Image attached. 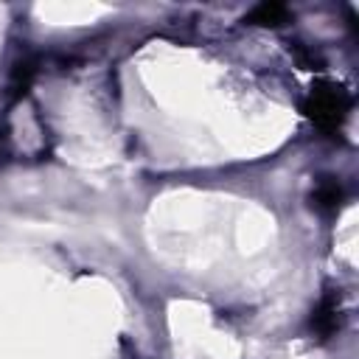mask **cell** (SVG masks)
Returning a JSON list of instances; mask_svg holds the SVG:
<instances>
[{
  "mask_svg": "<svg viewBox=\"0 0 359 359\" xmlns=\"http://www.w3.org/2000/svg\"><path fill=\"white\" fill-rule=\"evenodd\" d=\"M292 20V11L283 3H261L252 11L244 14V22L250 25H266V28H280Z\"/></svg>",
  "mask_w": 359,
  "mask_h": 359,
  "instance_id": "obj_4",
  "label": "cell"
},
{
  "mask_svg": "<svg viewBox=\"0 0 359 359\" xmlns=\"http://www.w3.org/2000/svg\"><path fill=\"white\" fill-rule=\"evenodd\" d=\"M351 93L342 84L334 81H320L311 87V93L303 101V115L325 135H337L351 112Z\"/></svg>",
  "mask_w": 359,
  "mask_h": 359,
  "instance_id": "obj_1",
  "label": "cell"
},
{
  "mask_svg": "<svg viewBox=\"0 0 359 359\" xmlns=\"http://www.w3.org/2000/svg\"><path fill=\"white\" fill-rule=\"evenodd\" d=\"M342 185L339 180L334 177H320L314 191H311V205L320 210V213H334L339 205H342Z\"/></svg>",
  "mask_w": 359,
  "mask_h": 359,
  "instance_id": "obj_3",
  "label": "cell"
},
{
  "mask_svg": "<svg viewBox=\"0 0 359 359\" xmlns=\"http://www.w3.org/2000/svg\"><path fill=\"white\" fill-rule=\"evenodd\" d=\"M34 76H36V62L34 59L17 62L14 70H11V79H8V101H17L20 95H25L31 81H34Z\"/></svg>",
  "mask_w": 359,
  "mask_h": 359,
  "instance_id": "obj_5",
  "label": "cell"
},
{
  "mask_svg": "<svg viewBox=\"0 0 359 359\" xmlns=\"http://www.w3.org/2000/svg\"><path fill=\"white\" fill-rule=\"evenodd\" d=\"M289 53L294 56V62H297L303 70H323V67H325V59L320 56V50H314V48H309V45H303V42L289 45Z\"/></svg>",
  "mask_w": 359,
  "mask_h": 359,
  "instance_id": "obj_6",
  "label": "cell"
},
{
  "mask_svg": "<svg viewBox=\"0 0 359 359\" xmlns=\"http://www.w3.org/2000/svg\"><path fill=\"white\" fill-rule=\"evenodd\" d=\"M342 325V303H339V292L337 289H328L320 303L314 306L311 311V320H309V328L317 339H331Z\"/></svg>",
  "mask_w": 359,
  "mask_h": 359,
  "instance_id": "obj_2",
  "label": "cell"
}]
</instances>
